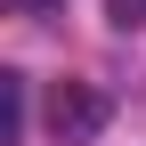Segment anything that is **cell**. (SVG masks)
<instances>
[{
	"label": "cell",
	"mask_w": 146,
	"mask_h": 146,
	"mask_svg": "<svg viewBox=\"0 0 146 146\" xmlns=\"http://www.w3.org/2000/svg\"><path fill=\"white\" fill-rule=\"evenodd\" d=\"M49 122H57L65 138H89V130L106 122V98H98V89H81V81H65L57 98H49Z\"/></svg>",
	"instance_id": "obj_1"
},
{
	"label": "cell",
	"mask_w": 146,
	"mask_h": 146,
	"mask_svg": "<svg viewBox=\"0 0 146 146\" xmlns=\"http://www.w3.org/2000/svg\"><path fill=\"white\" fill-rule=\"evenodd\" d=\"M16 16H49V8H65V0H8Z\"/></svg>",
	"instance_id": "obj_4"
},
{
	"label": "cell",
	"mask_w": 146,
	"mask_h": 146,
	"mask_svg": "<svg viewBox=\"0 0 146 146\" xmlns=\"http://www.w3.org/2000/svg\"><path fill=\"white\" fill-rule=\"evenodd\" d=\"M25 138V73H0V146Z\"/></svg>",
	"instance_id": "obj_2"
},
{
	"label": "cell",
	"mask_w": 146,
	"mask_h": 146,
	"mask_svg": "<svg viewBox=\"0 0 146 146\" xmlns=\"http://www.w3.org/2000/svg\"><path fill=\"white\" fill-rule=\"evenodd\" d=\"M106 16L114 25H146V0H106Z\"/></svg>",
	"instance_id": "obj_3"
}]
</instances>
